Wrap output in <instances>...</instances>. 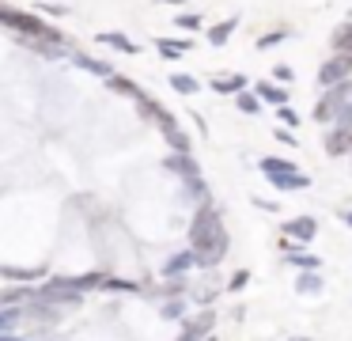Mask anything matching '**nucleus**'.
Masks as SVG:
<instances>
[{"label": "nucleus", "mask_w": 352, "mask_h": 341, "mask_svg": "<svg viewBox=\"0 0 352 341\" xmlns=\"http://www.w3.org/2000/svg\"><path fill=\"white\" fill-rule=\"evenodd\" d=\"M72 65H80V68H87V72H95V76H102V80H110L114 76V68L107 65V61H95V57H84V53H72Z\"/></svg>", "instance_id": "9d476101"}, {"label": "nucleus", "mask_w": 352, "mask_h": 341, "mask_svg": "<svg viewBox=\"0 0 352 341\" xmlns=\"http://www.w3.org/2000/svg\"><path fill=\"white\" fill-rule=\"evenodd\" d=\"M99 42H102V45H114V50H122V53H137V45H133L125 34H118V30H102Z\"/></svg>", "instance_id": "f3484780"}, {"label": "nucleus", "mask_w": 352, "mask_h": 341, "mask_svg": "<svg viewBox=\"0 0 352 341\" xmlns=\"http://www.w3.org/2000/svg\"><path fill=\"white\" fill-rule=\"evenodd\" d=\"M276 114H280V121H284V125H292V129L299 125V114L292 110V106H280V110H276Z\"/></svg>", "instance_id": "bb28decb"}, {"label": "nucleus", "mask_w": 352, "mask_h": 341, "mask_svg": "<svg viewBox=\"0 0 352 341\" xmlns=\"http://www.w3.org/2000/svg\"><path fill=\"white\" fill-rule=\"evenodd\" d=\"M235 27H239V19H223V23H216V27H208V42L223 45L231 34H235Z\"/></svg>", "instance_id": "4468645a"}, {"label": "nucleus", "mask_w": 352, "mask_h": 341, "mask_svg": "<svg viewBox=\"0 0 352 341\" xmlns=\"http://www.w3.org/2000/svg\"><path fill=\"white\" fill-rule=\"evenodd\" d=\"M288 262H292V265H299V269H307V273H311V269H318V265H322V258H314V254H292Z\"/></svg>", "instance_id": "5701e85b"}, {"label": "nucleus", "mask_w": 352, "mask_h": 341, "mask_svg": "<svg viewBox=\"0 0 352 341\" xmlns=\"http://www.w3.org/2000/svg\"><path fill=\"white\" fill-rule=\"evenodd\" d=\"M212 87L220 95H243L246 91V76H223V80H212Z\"/></svg>", "instance_id": "ddd939ff"}, {"label": "nucleus", "mask_w": 352, "mask_h": 341, "mask_svg": "<svg viewBox=\"0 0 352 341\" xmlns=\"http://www.w3.org/2000/svg\"><path fill=\"white\" fill-rule=\"evenodd\" d=\"M261 171H265V178L273 182L276 189H307V186H311V178H307L296 163H288V159L265 156V159H261Z\"/></svg>", "instance_id": "f03ea898"}, {"label": "nucleus", "mask_w": 352, "mask_h": 341, "mask_svg": "<svg viewBox=\"0 0 352 341\" xmlns=\"http://www.w3.org/2000/svg\"><path fill=\"white\" fill-rule=\"evenodd\" d=\"M163 167H167V171H175L178 178H186V182H193V178L201 174L197 163H193L190 156H167V163H163Z\"/></svg>", "instance_id": "6e6552de"}, {"label": "nucleus", "mask_w": 352, "mask_h": 341, "mask_svg": "<svg viewBox=\"0 0 352 341\" xmlns=\"http://www.w3.org/2000/svg\"><path fill=\"white\" fill-rule=\"evenodd\" d=\"M341 220H344V224L352 227V209H349V212H341Z\"/></svg>", "instance_id": "2f4dec72"}, {"label": "nucleus", "mask_w": 352, "mask_h": 341, "mask_svg": "<svg viewBox=\"0 0 352 341\" xmlns=\"http://www.w3.org/2000/svg\"><path fill=\"white\" fill-rule=\"evenodd\" d=\"M337 125H341V129H349V133H352V106H344V110L337 114Z\"/></svg>", "instance_id": "c756f323"}, {"label": "nucleus", "mask_w": 352, "mask_h": 341, "mask_svg": "<svg viewBox=\"0 0 352 341\" xmlns=\"http://www.w3.org/2000/svg\"><path fill=\"white\" fill-rule=\"evenodd\" d=\"M326 152H329V156H344V152H352V133H349V129H337V133H329Z\"/></svg>", "instance_id": "9b49d317"}, {"label": "nucleus", "mask_w": 352, "mask_h": 341, "mask_svg": "<svg viewBox=\"0 0 352 341\" xmlns=\"http://www.w3.org/2000/svg\"><path fill=\"white\" fill-rule=\"evenodd\" d=\"M107 83H110V87H114V91H122V95H129V99H140V95H144V91H140L137 83H129V80H125V76H118V72L110 76Z\"/></svg>", "instance_id": "6ab92c4d"}, {"label": "nucleus", "mask_w": 352, "mask_h": 341, "mask_svg": "<svg viewBox=\"0 0 352 341\" xmlns=\"http://www.w3.org/2000/svg\"><path fill=\"white\" fill-rule=\"evenodd\" d=\"M318 288H322V277H314V273L299 277V292H318Z\"/></svg>", "instance_id": "b1692460"}, {"label": "nucleus", "mask_w": 352, "mask_h": 341, "mask_svg": "<svg viewBox=\"0 0 352 341\" xmlns=\"http://www.w3.org/2000/svg\"><path fill=\"white\" fill-rule=\"evenodd\" d=\"M170 87H175L178 95H197L201 80H193V76H186V72H175V76H170Z\"/></svg>", "instance_id": "2eb2a0df"}, {"label": "nucleus", "mask_w": 352, "mask_h": 341, "mask_svg": "<svg viewBox=\"0 0 352 341\" xmlns=\"http://www.w3.org/2000/svg\"><path fill=\"white\" fill-rule=\"evenodd\" d=\"M190 247L197 254V265H216L228 254V231H223V216L216 205H201L197 216L190 224Z\"/></svg>", "instance_id": "f257e3e1"}, {"label": "nucleus", "mask_w": 352, "mask_h": 341, "mask_svg": "<svg viewBox=\"0 0 352 341\" xmlns=\"http://www.w3.org/2000/svg\"><path fill=\"white\" fill-rule=\"evenodd\" d=\"M344 106H352V80H344V83H337V87H329L326 95L318 99V106L311 110V118L318 121H337V114L344 110Z\"/></svg>", "instance_id": "20e7f679"}, {"label": "nucleus", "mask_w": 352, "mask_h": 341, "mask_svg": "<svg viewBox=\"0 0 352 341\" xmlns=\"http://www.w3.org/2000/svg\"><path fill=\"white\" fill-rule=\"evenodd\" d=\"M254 95L265 99V103H273V106H288V95H284L280 87H273V83H258V87H254Z\"/></svg>", "instance_id": "dca6fc26"}, {"label": "nucleus", "mask_w": 352, "mask_h": 341, "mask_svg": "<svg viewBox=\"0 0 352 341\" xmlns=\"http://www.w3.org/2000/svg\"><path fill=\"white\" fill-rule=\"evenodd\" d=\"M155 50H160L167 61H175V57H182V53L190 50V42H182V38H155Z\"/></svg>", "instance_id": "f8f14e48"}, {"label": "nucleus", "mask_w": 352, "mask_h": 341, "mask_svg": "<svg viewBox=\"0 0 352 341\" xmlns=\"http://www.w3.org/2000/svg\"><path fill=\"white\" fill-rule=\"evenodd\" d=\"M235 103H239V110H243V114H261V99H258V95H250V91H243V95H239Z\"/></svg>", "instance_id": "4be33fe9"}, {"label": "nucleus", "mask_w": 352, "mask_h": 341, "mask_svg": "<svg viewBox=\"0 0 352 341\" xmlns=\"http://www.w3.org/2000/svg\"><path fill=\"white\" fill-rule=\"evenodd\" d=\"M329 50L333 53H352V19H344L341 27L329 34Z\"/></svg>", "instance_id": "1a4fd4ad"}, {"label": "nucleus", "mask_w": 352, "mask_h": 341, "mask_svg": "<svg viewBox=\"0 0 352 341\" xmlns=\"http://www.w3.org/2000/svg\"><path fill=\"white\" fill-rule=\"evenodd\" d=\"M349 76H352V53H333V57L318 68L322 87H337V83H344Z\"/></svg>", "instance_id": "39448f33"}, {"label": "nucleus", "mask_w": 352, "mask_h": 341, "mask_svg": "<svg viewBox=\"0 0 352 341\" xmlns=\"http://www.w3.org/2000/svg\"><path fill=\"white\" fill-rule=\"evenodd\" d=\"M0 273H4V277H12V280H34V277H42V269H16V265H0Z\"/></svg>", "instance_id": "412c9836"}, {"label": "nucleus", "mask_w": 352, "mask_h": 341, "mask_svg": "<svg viewBox=\"0 0 352 341\" xmlns=\"http://www.w3.org/2000/svg\"><path fill=\"white\" fill-rule=\"evenodd\" d=\"M205 341H212V338H205Z\"/></svg>", "instance_id": "f704fd0d"}, {"label": "nucleus", "mask_w": 352, "mask_h": 341, "mask_svg": "<svg viewBox=\"0 0 352 341\" xmlns=\"http://www.w3.org/2000/svg\"><path fill=\"white\" fill-rule=\"evenodd\" d=\"M284 38H288V30H273V34L258 38V50H265V45H276V42H284Z\"/></svg>", "instance_id": "a878e982"}, {"label": "nucleus", "mask_w": 352, "mask_h": 341, "mask_svg": "<svg viewBox=\"0 0 352 341\" xmlns=\"http://www.w3.org/2000/svg\"><path fill=\"white\" fill-rule=\"evenodd\" d=\"M273 76H276L280 83H292V80H296V72H292L288 65H276V68H273Z\"/></svg>", "instance_id": "cd10ccee"}, {"label": "nucleus", "mask_w": 352, "mask_h": 341, "mask_svg": "<svg viewBox=\"0 0 352 341\" xmlns=\"http://www.w3.org/2000/svg\"><path fill=\"white\" fill-rule=\"evenodd\" d=\"M212 322H216V315H212V311H205L201 318L186 322V330H182V338H178V341H205V338H212Z\"/></svg>", "instance_id": "423d86ee"}, {"label": "nucleus", "mask_w": 352, "mask_h": 341, "mask_svg": "<svg viewBox=\"0 0 352 341\" xmlns=\"http://www.w3.org/2000/svg\"><path fill=\"white\" fill-rule=\"evenodd\" d=\"M0 341H23V338H12V333H0Z\"/></svg>", "instance_id": "473e14b6"}, {"label": "nucleus", "mask_w": 352, "mask_h": 341, "mask_svg": "<svg viewBox=\"0 0 352 341\" xmlns=\"http://www.w3.org/2000/svg\"><path fill=\"white\" fill-rule=\"evenodd\" d=\"M178 27H182V30H201V15H190V12L178 15Z\"/></svg>", "instance_id": "393cba45"}, {"label": "nucleus", "mask_w": 352, "mask_h": 341, "mask_svg": "<svg viewBox=\"0 0 352 341\" xmlns=\"http://www.w3.org/2000/svg\"><path fill=\"white\" fill-rule=\"evenodd\" d=\"M292 341H307V338H292Z\"/></svg>", "instance_id": "72a5a7b5"}, {"label": "nucleus", "mask_w": 352, "mask_h": 341, "mask_svg": "<svg viewBox=\"0 0 352 341\" xmlns=\"http://www.w3.org/2000/svg\"><path fill=\"white\" fill-rule=\"evenodd\" d=\"M178 315H182V303H178V300L163 303V318H178Z\"/></svg>", "instance_id": "c85d7f7f"}, {"label": "nucleus", "mask_w": 352, "mask_h": 341, "mask_svg": "<svg viewBox=\"0 0 352 341\" xmlns=\"http://www.w3.org/2000/svg\"><path fill=\"white\" fill-rule=\"evenodd\" d=\"M167 144L175 148V156H190V136H186L182 129H170V133H167Z\"/></svg>", "instance_id": "aec40b11"}, {"label": "nucleus", "mask_w": 352, "mask_h": 341, "mask_svg": "<svg viewBox=\"0 0 352 341\" xmlns=\"http://www.w3.org/2000/svg\"><path fill=\"white\" fill-rule=\"evenodd\" d=\"M190 265H197V254H175L167 265H163V273H167V277H178V273H186Z\"/></svg>", "instance_id": "a211bd4d"}, {"label": "nucleus", "mask_w": 352, "mask_h": 341, "mask_svg": "<svg viewBox=\"0 0 352 341\" xmlns=\"http://www.w3.org/2000/svg\"><path fill=\"white\" fill-rule=\"evenodd\" d=\"M0 23H4V27H12V30H19V34H27V38H50V42H61V34H57L50 23L34 19V15H27V12L0 8Z\"/></svg>", "instance_id": "7ed1b4c3"}, {"label": "nucleus", "mask_w": 352, "mask_h": 341, "mask_svg": "<svg viewBox=\"0 0 352 341\" xmlns=\"http://www.w3.org/2000/svg\"><path fill=\"white\" fill-rule=\"evenodd\" d=\"M276 141H280V144H296V136H292L288 129H276Z\"/></svg>", "instance_id": "7c9ffc66"}, {"label": "nucleus", "mask_w": 352, "mask_h": 341, "mask_svg": "<svg viewBox=\"0 0 352 341\" xmlns=\"http://www.w3.org/2000/svg\"><path fill=\"white\" fill-rule=\"evenodd\" d=\"M284 231H288L292 239H299V242H311L314 231H318V224H314L311 216H296V220H288V224H284Z\"/></svg>", "instance_id": "0eeeda50"}]
</instances>
